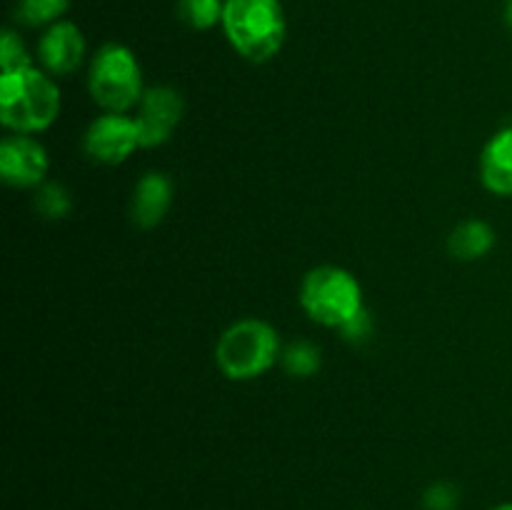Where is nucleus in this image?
<instances>
[{
	"label": "nucleus",
	"instance_id": "f257e3e1",
	"mask_svg": "<svg viewBox=\"0 0 512 510\" xmlns=\"http://www.w3.org/2000/svg\"><path fill=\"white\" fill-rule=\"evenodd\" d=\"M60 113V88L53 75L35 65L3 70L0 75V120L10 133L35 135L48 130Z\"/></svg>",
	"mask_w": 512,
	"mask_h": 510
},
{
	"label": "nucleus",
	"instance_id": "f03ea898",
	"mask_svg": "<svg viewBox=\"0 0 512 510\" xmlns=\"http://www.w3.org/2000/svg\"><path fill=\"white\" fill-rule=\"evenodd\" d=\"M220 25L235 53L250 63L275 58L288 33L280 0H225Z\"/></svg>",
	"mask_w": 512,
	"mask_h": 510
},
{
	"label": "nucleus",
	"instance_id": "7ed1b4c3",
	"mask_svg": "<svg viewBox=\"0 0 512 510\" xmlns=\"http://www.w3.org/2000/svg\"><path fill=\"white\" fill-rule=\"evenodd\" d=\"M280 358V338L270 323L243 318L223 330L215 345V363L228 380H255Z\"/></svg>",
	"mask_w": 512,
	"mask_h": 510
},
{
	"label": "nucleus",
	"instance_id": "20e7f679",
	"mask_svg": "<svg viewBox=\"0 0 512 510\" xmlns=\"http://www.w3.org/2000/svg\"><path fill=\"white\" fill-rule=\"evenodd\" d=\"M300 305L313 323L343 330L363 313V288L350 270L340 265H318L300 285Z\"/></svg>",
	"mask_w": 512,
	"mask_h": 510
},
{
	"label": "nucleus",
	"instance_id": "39448f33",
	"mask_svg": "<svg viewBox=\"0 0 512 510\" xmlns=\"http://www.w3.org/2000/svg\"><path fill=\"white\" fill-rule=\"evenodd\" d=\"M88 88L105 113H130L143 100V73L128 45L105 43L90 60Z\"/></svg>",
	"mask_w": 512,
	"mask_h": 510
},
{
	"label": "nucleus",
	"instance_id": "423d86ee",
	"mask_svg": "<svg viewBox=\"0 0 512 510\" xmlns=\"http://www.w3.org/2000/svg\"><path fill=\"white\" fill-rule=\"evenodd\" d=\"M85 155L95 163H125L140 148L138 123L128 113H103L88 125L83 138Z\"/></svg>",
	"mask_w": 512,
	"mask_h": 510
},
{
	"label": "nucleus",
	"instance_id": "0eeeda50",
	"mask_svg": "<svg viewBox=\"0 0 512 510\" xmlns=\"http://www.w3.org/2000/svg\"><path fill=\"white\" fill-rule=\"evenodd\" d=\"M183 98L170 85H153L143 93V100L135 108V123L140 133V148H155L163 145L178 128L183 118Z\"/></svg>",
	"mask_w": 512,
	"mask_h": 510
},
{
	"label": "nucleus",
	"instance_id": "6e6552de",
	"mask_svg": "<svg viewBox=\"0 0 512 510\" xmlns=\"http://www.w3.org/2000/svg\"><path fill=\"white\" fill-rule=\"evenodd\" d=\"M48 168V150L33 135L13 133L0 140V175L13 188H38Z\"/></svg>",
	"mask_w": 512,
	"mask_h": 510
},
{
	"label": "nucleus",
	"instance_id": "1a4fd4ad",
	"mask_svg": "<svg viewBox=\"0 0 512 510\" xmlns=\"http://www.w3.org/2000/svg\"><path fill=\"white\" fill-rule=\"evenodd\" d=\"M38 58L45 73L70 75L80 68L85 58V38L70 20H58L40 35Z\"/></svg>",
	"mask_w": 512,
	"mask_h": 510
},
{
	"label": "nucleus",
	"instance_id": "9d476101",
	"mask_svg": "<svg viewBox=\"0 0 512 510\" xmlns=\"http://www.w3.org/2000/svg\"><path fill=\"white\" fill-rule=\"evenodd\" d=\"M173 203V183L163 173H148L138 180L130 203V215L138 228H155Z\"/></svg>",
	"mask_w": 512,
	"mask_h": 510
},
{
	"label": "nucleus",
	"instance_id": "9b49d317",
	"mask_svg": "<svg viewBox=\"0 0 512 510\" xmlns=\"http://www.w3.org/2000/svg\"><path fill=\"white\" fill-rule=\"evenodd\" d=\"M480 180L500 198H512V125L498 130L480 153Z\"/></svg>",
	"mask_w": 512,
	"mask_h": 510
},
{
	"label": "nucleus",
	"instance_id": "f8f14e48",
	"mask_svg": "<svg viewBox=\"0 0 512 510\" xmlns=\"http://www.w3.org/2000/svg\"><path fill=\"white\" fill-rule=\"evenodd\" d=\"M450 255L458 260H480L495 248V230L485 220H465L448 238Z\"/></svg>",
	"mask_w": 512,
	"mask_h": 510
},
{
	"label": "nucleus",
	"instance_id": "ddd939ff",
	"mask_svg": "<svg viewBox=\"0 0 512 510\" xmlns=\"http://www.w3.org/2000/svg\"><path fill=\"white\" fill-rule=\"evenodd\" d=\"M70 0H20L18 20L28 28H50L68 13Z\"/></svg>",
	"mask_w": 512,
	"mask_h": 510
},
{
	"label": "nucleus",
	"instance_id": "4468645a",
	"mask_svg": "<svg viewBox=\"0 0 512 510\" xmlns=\"http://www.w3.org/2000/svg\"><path fill=\"white\" fill-rule=\"evenodd\" d=\"M225 0H178V18L193 30H210L223 20Z\"/></svg>",
	"mask_w": 512,
	"mask_h": 510
},
{
	"label": "nucleus",
	"instance_id": "2eb2a0df",
	"mask_svg": "<svg viewBox=\"0 0 512 510\" xmlns=\"http://www.w3.org/2000/svg\"><path fill=\"white\" fill-rule=\"evenodd\" d=\"M33 208L38 210L43 218L60 220L73 210V198H70L68 188L58 183H43L38 185L33 195Z\"/></svg>",
	"mask_w": 512,
	"mask_h": 510
},
{
	"label": "nucleus",
	"instance_id": "dca6fc26",
	"mask_svg": "<svg viewBox=\"0 0 512 510\" xmlns=\"http://www.w3.org/2000/svg\"><path fill=\"white\" fill-rule=\"evenodd\" d=\"M280 360H283V368L290 375H295V378H308V375H313L320 368V350L313 343L300 340V343L288 345L283 350V355H280Z\"/></svg>",
	"mask_w": 512,
	"mask_h": 510
},
{
	"label": "nucleus",
	"instance_id": "f3484780",
	"mask_svg": "<svg viewBox=\"0 0 512 510\" xmlns=\"http://www.w3.org/2000/svg\"><path fill=\"white\" fill-rule=\"evenodd\" d=\"M25 65H33V58L25 50L23 40H20L15 30H5L3 40H0V68L15 70L25 68Z\"/></svg>",
	"mask_w": 512,
	"mask_h": 510
},
{
	"label": "nucleus",
	"instance_id": "a211bd4d",
	"mask_svg": "<svg viewBox=\"0 0 512 510\" xmlns=\"http://www.w3.org/2000/svg\"><path fill=\"white\" fill-rule=\"evenodd\" d=\"M460 493L455 485L450 483H435L425 490L423 495V505L425 510H455L458 505Z\"/></svg>",
	"mask_w": 512,
	"mask_h": 510
},
{
	"label": "nucleus",
	"instance_id": "6ab92c4d",
	"mask_svg": "<svg viewBox=\"0 0 512 510\" xmlns=\"http://www.w3.org/2000/svg\"><path fill=\"white\" fill-rule=\"evenodd\" d=\"M370 330H373V323H370V315L363 310V313H360L355 320H350L340 333H343L348 340H365L370 335Z\"/></svg>",
	"mask_w": 512,
	"mask_h": 510
},
{
	"label": "nucleus",
	"instance_id": "aec40b11",
	"mask_svg": "<svg viewBox=\"0 0 512 510\" xmlns=\"http://www.w3.org/2000/svg\"><path fill=\"white\" fill-rule=\"evenodd\" d=\"M505 20H508V25H510V30H512V0H508V3H505Z\"/></svg>",
	"mask_w": 512,
	"mask_h": 510
},
{
	"label": "nucleus",
	"instance_id": "412c9836",
	"mask_svg": "<svg viewBox=\"0 0 512 510\" xmlns=\"http://www.w3.org/2000/svg\"><path fill=\"white\" fill-rule=\"evenodd\" d=\"M490 510H512V503H503V505H495V508Z\"/></svg>",
	"mask_w": 512,
	"mask_h": 510
}]
</instances>
